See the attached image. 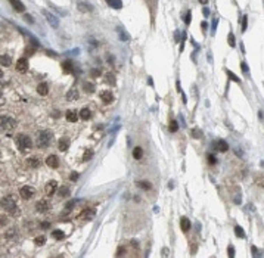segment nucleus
I'll use <instances>...</instances> for the list:
<instances>
[{"mask_svg":"<svg viewBox=\"0 0 264 258\" xmlns=\"http://www.w3.org/2000/svg\"><path fill=\"white\" fill-rule=\"evenodd\" d=\"M2 206L8 211V213H10L13 217H18L19 215V209H18V206H16V202H15V199H13V196H5L3 199H2Z\"/></svg>","mask_w":264,"mask_h":258,"instance_id":"nucleus-1","label":"nucleus"},{"mask_svg":"<svg viewBox=\"0 0 264 258\" xmlns=\"http://www.w3.org/2000/svg\"><path fill=\"white\" fill-rule=\"evenodd\" d=\"M52 137H53V134H52L49 130H43V131H40V133L37 134L36 145H37L38 148H47V146L50 145V142H52Z\"/></svg>","mask_w":264,"mask_h":258,"instance_id":"nucleus-2","label":"nucleus"},{"mask_svg":"<svg viewBox=\"0 0 264 258\" xmlns=\"http://www.w3.org/2000/svg\"><path fill=\"white\" fill-rule=\"evenodd\" d=\"M16 145L21 151H27L33 146V142L27 134H18L16 136Z\"/></svg>","mask_w":264,"mask_h":258,"instance_id":"nucleus-3","label":"nucleus"},{"mask_svg":"<svg viewBox=\"0 0 264 258\" xmlns=\"http://www.w3.org/2000/svg\"><path fill=\"white\" fill-rule=\"evenodd\" d=\"M16 126V121L13 118H10V116H2V130L3 131H12Z\"/></svg>","mask_w":264,"mask_h":258,"instance_id":"nucleus-4","label":"nucleus"},{"mask_svg":"<svg viewBox=\"0 0 264 258\" xmlns=\"http://www.w3.org/2000/svg\"><path fill=\"white\" fill-rule=\"evenodd\" d=\"M41 12H43L44 18L47 19V22H49V24H50V25H52L53 28H58V27H59V21H58V18H56L55 15H52L50 12H47L46 9H43Z\"/></svg>","mask_w":264,"mask_h":258,"instance_id":"nucleus-5","label":"nucleus"},{"mask_svg":"<svg viewBox=\"0 0 264 258\" xmlns=\"http://www.w3.org/2000/svg\"><path fill=\"white\" fill-rule=\"evenodd\" d=\"M19 195L24 199H30L34 195V190H33V187H30V186H24V187L19 189Z\"/></svg>","mask_w":264,"mask_h":258,"instance_id":"nucleus-6","label":"nucleus"},{"mask_svg":"<svg viewBox=\"0 0 264 258\" xmlns=\"http://www.w3.org/2000/svg\"><path fill=\"white\" fill-rule=\"evenodd\" d=\"M16 69H18L19 73H27V71H28V61H27L25 58L18 59V62H16Z\"/></svg>","mask_w":264,"mask_h":258,"instance_id":"nucleus-7","label":"nucleus"},{"mask_svg":"<svg viewBox=\"0 0 264 258\" xmlns=\"http://www.w3.org/2000/svg\"><path fill=\"white\" fill-rule=\"evenodd\" d=\"M46 195H53L55 192H56V189H58V183L55 181V180H50V181H47V184H46Z\"/></svg>","mask_w":264,"mask_h":258,"instance_id":"nucleus-8","label":"nucleus"},{"mask_svg":"<svg viewBox=\"0 0 264 258\" xmlns=\"http://www.w3.org/2000/svg\"><path fill=\"white\" fill-rule=\"evenodd\" d=\"M49 202H47L46 199H41L36 204V209L38 211V213H47V209H49Z\"/></svg>","mask_w":264,"mask_h":258,"instance_id":"nucleus-9","label":"nucleus"},{"mask_svg":"<svg viewBox=\"0 0 264 258\" xmlns=\"http://www.w3.org/2000/svg\"><path fill=\"white\" fill-rule=\"evenodd\" d=\"M46 164H47V165H49L50 168H58V165H59V159H58L56 155H50V156L46 158Z\"/></svg>","mask_w":264,"mask_h":258,"instance_id":"nucleus-10","label":"nucleus"},{"mask_svg":"<svg viewBox=\"0 0 264 258\" xmlns=\"http://www.w3.org/2000/svg\"><path fill=\"white\" fill-rule=\"evenodd\" d=\"M37 93L40 96H47V95H49V84H47V83H40L37 86Z\"/></svg>","mask_w":264,"mask_h":258,"instance_id":"nucleus-11","label":"nucleus"},{"mask_svg":"<svg viewBox=\"0 0 264 258\" xmlns=\"http://www.w3.org/2000/svg\"><path fill=\"white\" fill-rule=\"evenodd\" d=\"M10 5L16 12H25V6H24V3L21 0H10Z\"/></svg>","mask_w":264,"mask_h":258,"instance_id":"nucleus-12","label":"nucleus"},{"mask_svg":"<svg viewBox=\"0 0 264 258\" xmlns=\"http://www.w3.org/2000/svg\"><path fill=\"white\" fill-rule=\"evenodd\" d=\"M25 164H27L28 167H31V168H37V167L40 165V159L36 158V156H30V158L25 161Z\"/></svg>","mask_w":264,"mask_h":258,"instance_id":"nucleus-13","label":"nucleus"},{"mask_svg":"<svg viewBox=\"0 0 264 258\" xmlns=\"http://www.w3.org/2000/svg\"><path fill=\"white\" fill-rule=\"evenodd\" d=\"M77 99H78V91H77V89L68 90V93H66V100L73 102V100H77Z\"/></svg>","mask_w":264,"mask_h":258,"instance_id":"nucleus-14","label":"nucleus"},{"mask_svg":"<svg viewBox=\"0 0 264 258\" xmlns=\"http://www.w3.org/2000/svg\"><path fill=\"white\" fill-rule=\"evenodd\" d=\"M65 116H66V120H68L69 123H75V121L78 120V114H77L75 111H71V109L66 111V115H65Z\"/></svg>","mask_w":264,"mask_h":258,"instance_id":"nucleus-15","label":"nucleus"},{"mask_svg":"<svg viewBox=\"0 0 264 258\" xmlns=\"http://www.w3.org/2000/svg\"><path fill=\"white\" fill-rule=\"evenodd\" d=\"M78 10L80 12H93V6L89 5V3H84V2H78Z\"/></svg>","mask_w":264,"mask_h":258,"instance_id":"nucleus-16","label":"nucleus"},{"mask_svg":"<svg viewBox=\"0 0 264 258\" xmlns=\"http://www.w3.org/2000/svg\"><path fill=\"white\" fill-rule=\"evenodd\" d=\"M214 146L217 148V151H220V152H226V151L229 149V145L224 142V140H217Z\"/></svg>","mask_w":264,"mask_h":258,"instance_id":"nucleus-17","label":"nucleus"},{"mask_svg":"<svg viewBox=\"0 0 264 258\" xmlns=\"http://www.w3.org/2000/svg\"><path fill=\"white\" fill-rule=\"evenodd\" d=\"M101 99H102L105 103H111V102L114 100V96H112L111 91H102V93H101Z\"/></svg>","mask_w":264,"mask_h":258,"instance_id":"nucleus-18","label":"nucleus"},{"mask_svg":"<svg viewBox=\"0 0 264 258\" xmlns=\"http://www.w3.org/2000/svg\"><path fill=\"white\" fill-rule=\"evenodd\" d=\"M180 227H182L183 232H189V229H190V220H189L187 217H182V220H180Z\"/></svg>","mask_w":264,"mask_h":258,"instance_id":"nucleus-19","label":"nucleus"},{"mask_svg":"<svg viewBox=\"0 0 264 258\" xmlns=\"http://www.w3.org/2000/svg\"><path fill=\"white\" fill-rule=\"evenodd\" d=\"M94 217V211L93 209H84L81 213V218L83 220H91Z\"/></svg>","mask_w":264,"mask_h":258,"instance_id":"nucleus-20","label":"nucleus"},{"mask_svg":"<svg viewBox=\"0 0 264 258\" xmlns=\"http://www.w3.org/2000/svg\"><path fill=\"white\" fill-rule=\"evenodd\" d=\"M62 69H64L65 74L73 73V62H71V61H65V62L62 63Z\"/></svg>","mask_w":264,"mask_h":258,"instance_id":"nucleus-21","label":"nucleus"},{"mask_svg":"<svg viewBox=\"0 0 264 258\" xmlns=\"http://www.w3.org/2000/svg\"><path fill=\"white\" fill-rule=\"evenodd\" d=\"M68 146H69V140L66 139V137H62L61 140H59V151H66L68 149Z\"/></svg>","mask_w":264,"mask_h":258,"instance_id":"nucleus-22","label":"nucleus"},{"mask_svg":"<svg viewBox=\"0 0 264 258\" xmlns=\"http://www.w3.org/2000/svg\"><path fill=\"white\" fill-rule=\"evenodd\" d=\"M106 3H108L109 6L115 8V9H121V8H123L121 0H106Z\"/></svg>","mask_w":264,"mask_h":258,"instance_id":"nucleus-23","label":"nucleus"},{"mask_svg":"<svg viewBox=\"0 0 264 258\" xmlns=\"http://www.w3.org/2000/svg\"><path fill=\"white\" fill-rule=\"evenodd\" d=\"M80 116L83 120H90V116H91V112H90V109H87V108H83L81 111H80Z\"/></svg>","mask_w":264,"mask_h":258,"instance_id":"nucleus-24","label":"nucleus"},{"mask_svg":"<svg viewBox=\"0 0 264 258\" xmlns=\"http://www.w3.org/2000/svg\"><path fill=\"white\" fill-rule=\"evenodd\" d=\"M136 186L142 187V189H145V190H151V187H152L149 181H136Z\"/></svg>","mask_w":264,"mask_h":258,"instance_id":"nucleus-25","label":"nucleus"},{"mask_svg":"<svg viewBox=\"0 0 264 258\" xmlns=\"http://www.w3.org/2000/svg\"><path fill=\"white\" fill-rule=\"evenodd\" d=\"M142 156H143V149L139 148V146L134 148V149H133V158H134V159H140Z\"/></svg>","mask_w":264,"mask_h":258,"instance_id":"nucleus-26","label":"nucleus"},{"mask_svg":"<svg viewBox=\"0 0 264 258\" xmlns=\"http://www.w3.org/2000/svg\"><path fill=\"white\" fill-rule=\"evenodd\" d=\"M52 236H53L55 239H58V241H62V239L65 238V233H64L62 230H53V232H52Z\"/></svg>","mask_w":264,"mask_h":258,"instance_id":"nucleus-27","label":"nucleus"},{"mask_svg":"<svg viewBox=\"0 0 264 258\" xmlns=\"http://www.w3.org/2000/svg\"><path fill=\"white\" fill-rule=\"evenodd\" d=\"M58 193H59L61 198H66V196H69V189H68L66 186H62L61 189L58 190Z\"/></svg>","mask_w":264,"mask_h":258,"instance_id":"nucleus-28","label":"nucleus"},{"mask_svg":"<svg viewBox=\"0 0 264 258\" xmlns=\"http://www.w3.org/2000/svg\"><path fill=\"white\" fill-rule=\"evenodd\" d=\"M105 83H106V84L114 86V84H115V75H114V74H111V73H108V74L105 75Z\"/></svg>","mask_w":264,"mask_h":258,"instance_id":"nucleus-29","label":"nucleus"},{"mask_svg":"<svg viewBox=\"0 0 264 258\" xmlns=\"http://www.w3.org/2000/svg\"><path fill=\"white\" fill-rule=\"evenodd\" d=\"M2 61V66H9L10 63H12V61H10V56H8V55H2V58H0Z\"/></svg>","mask_w":264,"mask_h":258,"instance_id":"nucleus-30","label":"nucleus"},{"mask_svg":"<svg viewBox=\"0 0 264 258\" xmlns=\"http://www.w3.org/2000/svg\"><path fill=\"white\" fill-rule=\"evenodd\" d=\"M83 89H84V91H87V93H93V91H94V84L86 81V83L83 84Z\"/></svg>","mask_w":264,"mask_h":258,"instance_id":"nucleus-31","label":"nucleus"},{"mask_svg":"<svg viewBox=\"0 0 264 258\" xmlns=\"http://www.w3.org/2000/svg\"><path fill=\"white\" fill-rule=\"evenodd\" d=\"M235 233H236V236H237V238L245 239V232H244V229H242V227L236 226V227H235Z\"/></svg>","mask_w":264,"mask_h":258,"instance_id":"nucleus-32","label":"nucleus"},{"mask_svg":"<svg viewBox=\"0 0 264 258\" xmlns=\"http://www.w3.org/2000/svg\"><path fill=\"white\" fill-rule=\"evenodd\" d=\"M168 130H170L171 133H176V131L179 130V124H177V121L171 120V121H170V124H168Z\"/></svg>","mask_w":264,"mask_h":258,"instance_id":"nucleus-33","label":"nucleus"},{"mask_svg":"<svg viewBox=\"0 0 264 258\" xmlns=\"http://www.w3.org/2000/svg\"><path fill=\"white\" fill-rule=\"evenodd\" d=\"M190 134H192V137H195V139H201L202 137V131L199 128H193Z\"/></svg>","mask_w":264,"mask_h":258,"instance_id":"nucleus-34","label":"nucleus"},{"mask_svg":"<svg viewBox=\"0 0 264 258\" xmlns=\"http://www.w3.org/2000/svg\"><path fill=\"white\" fill-rule=\"evenodd\" d=\"M226 74H227V77H229V78H232V80H233V81H236V83L241 81V80H239V77H236V75L230 71V69H226Z\"/></svg>","mask_w":264,"mask_h":258,"instance_id":"nucleus-35","label":"nucleus"},{"mask_svg":"<svg viewBox=\"0 0 264 258\" xmlns=\"http://www.w3.org/2000/svg\"><path fill=\"white\" fill-rule=\"evenodd\" d=\"M34 243H36V245H44V243H46V238H44V236H37V238L34 239Z\"/></svg>","mask_w":264,"mask_h":258,"instance_id":"nucleus-36","label":"nucleus"},{"mask_svg":"<svg viewBox=\"0 0 264 258\" xmlns=\"http://www.w3.org/2000/svg\"><path fill=\"white\" fill-rule=\"evenodd\" d=\"M117 30H118V33H119V38H121V40H124V41H127V40H129V38H130V37H129V36H127V33H124V31H121V28H117Z\"/></svg>","mask_w":264,"mask_h":258,"instance_id":"nucleus-37","label":"nucleus"},{"mask_svg":"<svg viewBox=\"0 0 264 258\" xmlns=\"http://www.w3.org/2000/svg\"><path fill=\"white\" fill-rule=\"evenodd\" d=\"M91 156H93V151H91V149H89V151H86V152H84L83 161H89V159H90Z\"/></svg>","mask_w":264,"mask_h":258,"instance_id":"nucleus-38","label":"nucleus"},{"mask_svg":"<svg viewBox=\"0 0 264 258\" xmlns=\"http://www.w3.org/2000/svg\"><path fill=\"white\" fill-rule=\"evenodd\" d=\"M90 74H91V77H99L102 73H101V69H96V68H94V69H91Z\"/></svg>","mask_w":264,"mask_h":258,"instance_id":"nucleus-39","label":"nucleus"},{"mask_svg":"<svg viewBox=\"0 0 264 258\" xmlns=\"http://www.w3.org/2000/svg\"><path fill=\"white\" fill-rule=\"evenodd\" d=\"M78 176H80L78 173H71V176H69V180H71V181H77V180H78Z\"/></svg>","mask_w":264,"mask_h":258,"instance_id":"nucleus-40","label":"nucleus"},{"mask_svg":"<svg viewBox=\"0 0 264 258\" xmlns=\"http://www.w3.org/2000/svg\"><path fill=\"white\" fill-rule=\"evenodd\" d=\"M13 234H15V230L10 229V230H8V232L5 233V236H6V238H13Z\"/></svg>","mask_w":264,"mask_h":258,"instance_id":"nucleus-41","label":"nucleus"},{"mask_svg":"<svg viewBox=\"0 0 264 258\" xmlns=\"http://www.w3.org/2000/svg\"><path fill=\"white\" fill-rule=\"evenodd\" d=\"M24 19H25L27 22H31V24H34V18L31 15H24Z\"/></svg>","mask_w":264,"mask_h":258,"instance_id":"nucleus-42","label":"nucleus"},{"mask_svg":"<svg viewBox=\"0 0 264 258\" xmlns=\"http://www.w3.org/2000/svg\"><path fill=\"white\" fill-rule=\"evenodd\" d=\"M229 43H230L232 47L235 46V37H233V34H232V33H229Z\"/></svg>","mask_w":264,"mask_h":258,"instance_id":"nucleus-43","label":"nucleus"},{"mask_svg":"<svg viewBox=\"0 0 264 258\" xmlns=\"http://www.w3.org/2000/svg\"><path fill=\"white\" fill-rule=\"evenodd\" d=\"M75 205V201H71V202H68L66 204V211H69V209H73V206Z\"/></svg>","mask_w":264,"mask_h":258,"instance_id":"nucleus-44","label":"nucleus"},{"mask_svg":"<svg viewBox=\"0 0 264 258\" xmlns=\"http://www.w3.org/2000/svg\"><path fill=\"white\" fill-rule=\"evenodd\" d=\"M247 22H248V16H244V21H242V30L244 31L247 30Z\"/></svg>","mask_w":264,"mask_h":258,"instance_id":"nucleus-45","label":"nucleus"},{"mask_svg":"<svg viewBox=\"0 0 264 258\" xmlns=\"http://www.w3.org/2000/svg\"><path fill=\"white\" fill-rule=\"evenodd\" d=\"M50 227V223L49 221H43L41 223V229H49Z\"/></svg>","mask_w":264,"mask_h":258,"instance_id":"nucleus-46","label":"nucleus"},{"mask_svg":"<svg viewBox=\"0 0 264 258\" xmlns=\"http://www.w3.org/2000/svg\"><path fill=\"white\" fill-rule=\"evenodd\" d=\"M208 161H210L211 165H214V164H215V158H214L212 155H208Z\"/></svg>","mask_w":264,"mask_h":258,"instance_id":"nucleus-47","label":"nucleus"},{"mask_svg":"<svg viewBox=\"0 0 264 258\" xmlns=\"http://www.w3.org/2000/svg\"><path fill=\"white\" fill-rule=\"evenodd\" d=\"M124 252H126V249H124L123 246H119V249L117 251V257H119V255H121V254H124Z\"/></svg>","mask_w":264,"mask_h":258,"instance_id":"nucleus-48","label":"nucleus"},{"mask_svg":"<svg viewBox=\"0 0 264 258\" xmlns=\"http://www.w3.org/2000/svg\"><path fill=\"white\" fill-rule=\"evenodd\" d=\"M227 252H229V255H230V257H235V249H233V246H229Z\"/></svg>","mask_w":264,"mask_h":258,"instance_id":"nucleus-49","label":"nucleus"},{"mask_svg":"<svg viewBox=\"0 0 264 258\" xmlns=\"http://www.w3.org/2000/svg\"><path fill=\"white\" fill-rule=\"evenodd\" d=\"M184 22H186V24H189V22H190V12H187V13H186V16H184Z\"/></svg>","mask_w":264,"mask_h":258,"instance_id":"nucleus-50","label":"nucleus"},{"mask_svg":"<svg viewBox=\"0 0 264 258\" xmlns=\"http://www.w3.org/2000/svg\"><path fill=\"white\" fill-rule=\"evenodd\" d=\"M242 69H244V73H248V66H247V63H242Z\"/></svg>","mask_w":264,"mask_h":258,"instance_id":"nucleus-51","label":"nucleus"},{"mask_svg":"<svg viewBox=\"0 0 264 258\" xmlns=\"http://www.w3.org/2000/svg\"><path fill=\"white\" fill-rule=\"evenodd\" d=\"M202 13H204L205 16H208V15H210V10H208V9H204V10H202Z\"/></svg>","mask_w":264,"mask_h":258,"instance_id":"nucleus-52","label":"nucleus"},{"mask_svg":"<svg viewBox=\"0 0 264 258\" xmlns=\"http://www.w3.org/2000/svg\"><path fill=\"white\" fill-rule=\"evenodd\" d=\"M25 52H27L28 55H33V53H34V49H27Z\"/></svg>","mask_w":264,"mask_h":258,"instance_id":"nucleus-53","label":"nucleus"},{"mask_svg":"<svg viewBox=\"0 0 264 258\" xmlns=\"http://www.w3.org/2000/svg\"><path fill=\"white\" fill-rule=\"evenodd\" d=\"M47 55H52V56H56V53H55V52H50V50H47Z\"/></svg>","mask_w":264,"mask_h":258,"instance_id":"nucleus-54","label":"nucleus"},{"mask_svg":"<svg viewBox=\"0 0 264 258\" xmlns=\"http://www.w3.org/2000/svg\"><path fill=\"white\" fill-rule=\"evenodd\" d=\"M199 2H201L202 5H207V3H208V0H199Z\"/></svg>","mask_w":264,"mask_h":258,"instance_id":"nucleus-55","label":"nucleus"}]
</instances>
